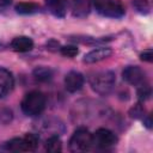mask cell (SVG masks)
<instances>
[{
  "instance_id": "1",
  "label": "cell",
  "mask_w": 153,
  "mask_h": 153,
  "mask_svg": "<svg viewBox=\"0 0 153 153\" xmlns=\"http://www.w3.org/2000/svg\"><path fill=\"white\" fill-rule=\"evenodd\" d=\"M116 82V76L112 71H100L94 73L90 78V85L92 90L102 96L109 94Z\"/></svg>"
},
{
  "instance_id": "2",
  "label": "cell",
  "mask_w": 153,
  "mask_h": 153,
  "mask_svg": "<svg viewBox=\"0 0 153 153\" xmlns=\"http://www.w3.org/2000/svg\"><path fill=\"white\" fill-rule=\"evenodd\" d=\"M20 106L25 115L37 116L45 108V96L39 91H31L24 96Z\"/></svg>"
},
{
  "instance_id": "3",
  "label": "cell",
  "mask_w": 153,
  "mask_h": 153,
  "mask_svg": "<svg viewBox=\"0 0 153 153\" xmlns=\"http://www.w3.org/2000/svg\"><path fill=\"white\" fill-rule=\"evenodd\" d=\"M94 10L108 18H122L126 13L124 5L121 0H92Z\"/></svg>"
},
{
  "instance_id": "4",
  "label": "cell",
  "mask_w": 153,
  "mask_h": 153,
  "mask_svg": "<svg viewBox=\"0 0 153 153\" xmlns=\"http://www.w3.org/2000/svg\"><path fill=\"white\" fill-rule=\"evenodd\" d=\"M93 145V137L92 134L85 129V128H79L76 129L71 140H69V149L72 152H85L91 148Z\"/></svg>"
},
{
  "instance_id": "5",
  "label": "cell",
  "mask_w": 153,
  "mask_h": 153,
  "mask_svg": "<svg viewBox=\"0 0 153 153\" xmlns=\"http://www.w3.org/2000/svg\"><path fill=\"white\" fill-rule=\"evenodd\" d=\"M93 137V143L99 147V148H110L116 145L117 142V136L115 133L106 128H99L96 130L94 134H92Z\"/></svg>"
},
{
  "instance_id": "6",
  "label": "cell",
  "mask_w": 153,
  "mask_h": 153,
  "mask_svg": "<svg viewBox=\"0 0 153 153\" xmlns=\"http://www.w3.org/2000/svg\"><path fill=\"white\" fill-rule=\"evenodd\" d=\"M123 79L134 86H139L145 82V72L137 66H128L122 72Z\"/></svg>"
},
{
  "instance_id": "7",
  "label": "cell",
  "mask_w": 153,
  "mask_h": 153,
  "mask_svg": "<svg viewBox=\"0 0 153 153\" xmlns=\"http://www.w3.org/2000/svg\"><path fill=\"white\" fill-rule=\"evenodd\" d=\"M84 75L80 72L71 71L65 76V87L68 92H76L84 86Z\"/></svg>"
},
{
  "instance_id": "8",
  "label": "cell",
  "mask_w": 153,
  "mask_h": 153,
  "mask_svg": "<svg viewBox=\"0 0 153 153\" xmlns=\"http://www.w3.org/2000/svg\"><path fill=\"white\" fill-rule=\"evenodd\" d=\"M13 85H14V79L12 73L6 68L0 67V98L8 94L13 88Z\"/></svg>"
},
{
  "instance_id": "9",
  "label": "cell",
  "mask_w": 153,
  "mask_h": 153,
  "mask_svg": "<svg viewBox=\"0 0 153 153\" xmlns=\"http://www.w3.org/2000/svg\"><path fill=\"white\" fill-rule=\"evenodd\" d=\"M112 54V50L108 47H102V48H97L93 49L91 51H88L85 56H84V62L85 63H96L99 62L104 59H108L110 55Z\"/></svg>"
},
{
  "instance_id": "10",
  "label": "cell",
  "mask_w": 153,
  "mask_h": 153,
  "mask_svg": "<svg viewBox=\"0 0 153 153\" xmlns=\"http://www.w3.org/2000/svg\"><path fill=\"white\" fill-rule=\"evenodd\" d=\"M91 1L90 0H71V11L73 17L84 18L90 13Z\"/></svg>"
},
{
  "instance_id": "11",
  "label": "cell",
  "mask_w": 153,
  "mask_h": 153,
  "mask_svg": "<svg viewBox=\"0 0 153 153\" xmlns=\"http://www.w3.org/2000/svg\"><path fill=\"white\" fill-rule=\"evenodd\" d=\"M67 5V0H45V6L48 11L57 18H63L66 16Z\"/></svg>"
},
{
  "instance_id": "12",
  "label": "cell",
  "mask_w": 153,
  "mask_h": 153,
  "mask_svg": "<svg viewBox=\"0 0 153 153\" xmlns=\"http://www.w3.org/2000/svg\"><path fill=\"white\" fill-rule=\"evenodd\" d=\"M11 48L18 53H26L33 48V41L27 36H18L12 39Z\"/></svg>"
},
{
  "instance_id": "13",
  "label": "cell",
  "mask_w": 153,
  "mask_h": 153,
  "mask_svg": "<svg viewBox=\"0 0 153 153\" xmlns=\"http://www.w3.org/2000/svg\"><path fill=\"white\" fill-rule=\"evenodd\" d=\"M23 141V151L24 152H32L36 149L38 145V136L36 134L29 133L24 137H22Z\"/></svg>"
},
{
  "instance_id": "14",
  "label": "cell",
  "mask_w": 153,
  "mask_h": 153,
  "mask_svg": "<svg viewBox=\"0 0 153 153\" xmlns=\"http://www.w3.org/2000/svg\"><path fill=\"white\" fill-rule=\"evenodd\" d=\"M16 11L20 14H32L39 11V6L35 2H19L16 6Z\"/></svg>"
},
{
  "instance_id": "15",
  "label": "cell",
  "mask_w": 153,
  "mask_h": 153,
  "mask_svg": "<svg viewBox=\"0 0 153 153\" xmlns=\"http://www.w3.org/2000/svg\"><path fill=\"white\" fill-rule=\"evenodd\" d=\"M45 149L49 152V153H57V152H61L62 149V142H61V139L56 135H53L50 136L47 141H45Z\"/></svg>"
},
{
  "instance_id": "16",
  "label": "cell",
  "mask_w": 153,
  "mask_h": 153,
  "mask_svg": "<svg viewBox=\"0 0 153 153\" xmlns=\"http://www.w3.org/2000/svg\"><path fill=\"white\" fill-rule=\"evenodd\" d=\"M33 75L38 81H48L51 79L53 72H51V69H49L47 67H37L33 71Z\"/></svg>"
},
{
  "instance_id": "17",
  "label": "cell",
  "mask_w": 153,
  "mask_h": 153,
  "mask_svg": "<svg viewBox=\"0 0 153 153\" xmlns=\"http://www.w3.org/2000/svg\"><path fill=\"white\" fill-rule=\"evenodd\" d=\"M5 148L11 152H24L23 151V141L22 137H14L5 143Z\"/></svg>"
},
{
  "instance_id": "18",
  "label": "cell",
  "mask_w": 153,
  "mask_h": 153,
  "mask_svg": "<svg viewBox=\"0 0 153 153\" xmlns=\"http://www.w3.org/2000/svg\"><path fill=\"white\" fill-rule=\"evenodd\" d=\"M131 4L134 6V8L141 14H147L149 12V2H148V0H133Z\"/></svg>"
},
{
  "instance_id": "19",
  "label": "cell",
  "mask_w": 153,
  "mask_h": 153,
  "mask_svg": "<svg viewBox=\"0 0 153 153\" xmlns=\"http://www.w3.org/2000/svg\"><path fill=\"white\" fill-rule=\"evenodd\" d=\"M152 93V90H151V86L148 84H145L142 82L141 85H139V88H137V97L140 100H146L149 98Z\"/></svg>"
},
{
  "instance_id": "20",
  "label": "cell",
  "mask_w": 153,
  "mask_h": 153,
  "mask_svg": "<svg viewBox=\"0 0 153 153\" xmlns=\"http://www.w3.org/2000/svg\"><path fill=\"white\" fill-rule=\"evenodd\" d=\"M60 53L63 55V56H67V57H74L78 55L79 50L75 45H65V47H61L60 48Z\"/></svg>"
},
{
  "instance_id": "21",
  "label": "cell",
  "mask_w": 153,
  "mask_h": 153,
  "mask_svg": "<svg viewBox=\"0 0 153 153\" xmlns=\"http://www.w3.org/2000/svg\"><path fill=\"white\" fill-rule=\"evenodd\" d=\"M140 57H141V60H142V61L152 62V57H153V55H152V49H151V48H148V49L143 50V51L141 53Z\"/></svg>"
},
{
  "instance_id": "22",
  "label": "cell",
  "mask_w": 153,
  "mask_h": 153,
  "mask_svg": "<svg viewBox=\"0 0 153 153\" xmlns=\"http://www.w3.org/2000/svg\"><path fill=\"white\" fill-rule=\"evenodd\" d=\"M143 112H145V110H143V108L141 106V104L135 105V106L131 109V111H130V114H131L133 117H140V116L143 115Z\"/></svg>"
},
{
  "instance_id": "23",
  "label": "cell",
  "mask_w": 153,
  "mask_h": 153,
  "mask_svg": "<svg viewBox=\"0 0 153 153\" xmlns=\"http://www.w3.org/2000/svg\"><path fill=\"white\" fill-rule=\"evenodd\" d=\"M11 4V0H0V7H6Z\"/></svg>"
},
{
  "instance_id": "24",
  "label": "cell",
  "mask_w": 153,
  "mask_h": 153,
  "mask_svg": "<svg viewBox=\"0 0 153 153\" xmlns=\"http://www.w3.org/2000/svg\"><path fill=\"white\" fill-rule=\"evenodd\" d=\"M145 123H146V127L147 128H151L152 127V121H151V115H148V117L145 120Z\"/></svg>"
}]
</instances>
